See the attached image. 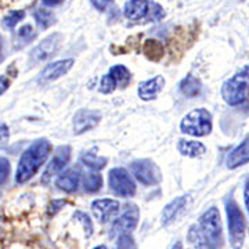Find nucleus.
<instances>
[{"mask_svg": "<svg viewBox=\"0 0 249 249\" xmlns=\"http://www.w3.org/2000/svg\"><path fill=\"white\" fill-rule=\"evenodd\" d=\"M178 150L181 155L188 157V158H198L202 157L206 148L202 142H194V140H178Z\"/></svg>", "mask_w": 249, "mask_h": 249, "instance_id": "nucleus-20", "label": "nucleus"}, {"mask_svg": "<svg viewBox=\"0 0 249 249\" xmlns=\"http://www.w3.org/2000/svg\"><path fill=\"white\" fill-rule=\"evenodd\" d=\"M172 249H184V247H183V244H181L180 241H178V242H176V244L173 245V248H172Z\"/></svg>", "mask_w": 249, "mask_h": 249, "instance_id": "nucleus-38", "label": "nucleus"}, {"mask_svg": "<svg viewBox=\"0 0 249 249\" xmlns=\"http://www.w3.org/2000/svg\"><path fill=\"white\" fill-rule=\"evenodd\" d=\"M10 175V160L4 157H0V186L7 181Z\"/></svg>", "mask_w": 249, "mask_h": 249, "instance_id": "nucleus-30", "label": "nucleus"}, {"mask_svg": "<svg viewBox=\"0 0 249 249\" xmlns=\"http://www.w3.org/2000/svg\"><path fill=\"white\" fill-rule=\"evenodd\" d=\"M90 1H91V4H93L96 9L101 10V11H103V10L107 9L108 6H109V4H111L114 0H90Z\"/></svg>", "mask_w": 249, "mask_h": 249, "instance_id": "nucleus-33", "label": "nucleus"}, {"mask_svg": "<svg viewBox=\"0 0 249 249\" xmlns=\"http://www.w3.org/2000/svg\"><path fill=\"white\" fill-rule=\"evenodd\" d=\"M35 35V31H34V28L31 27V25H24V27H21L18 29V37L22 39V40H25V42L34 39Z\"/></svg>", "mask_w": 249, "mask_h": 249, "instance_id": "nucleus-31", "label": "nucleus"}, {"mask_svg": "<svg viewBox=\"0 0 249 249\" xmlns=\"http://www.w3.org/2000/svg\"><path fill=\"white\" fill-rule=\"evenodd\" d=\"M186 205V196H178V198H175L173 201H170L169 204L163 208V212H162V224H163L165 227L170 226L172 223L178 219V216L181 213V211L184 209Z\"/></svg>", "mask_w": 249, "mask_h": 249, "instance_id": "nucleus-19", "label": "nucleus"}, {"mask_svg": "<svg viewBox=\"0 0 249 249\" xmlns=\"http://www.w3.org/2000/svg\"><path fill=\"white\" fill-rule=\"evenodd\" d=\"M130 172L144 186H155L160 181V168L150 160H137L132 162Z\"/></svg>", "mask_w": 249, "mask_h": 249, "instance_id": "nucleus-8", "label": "nucleus"}, {"mask_svg": "<svg viewBox=\"0 0 249 249\" xmlns=\"http://www.w3.org/2000/svg\"><path fill=\"white\" fill-rule=\"evenodd\" d=\"M94 249H107V247L106 245H100V247H96Z\"/></svg>", "mask_w": 249, "mask_h": 249, "instance_id": "nucleus-40", "label": "nucleus"}, {"mask_svg": "<svg viewBox=\"0 0 249 249\" xmlns=\"http://www.w3.org/2000/svg\"><path fill=\"white\" fill-rule=\"evenodd\" d=\"M62 36L61 34H53V35L47 36L43 39L39 45L31 53V58L34 62H42L49 60L50 57H53L55 52L58 50V47L61 45Z\"/></svg>", "mask_w": 249, "mask_h": 249, "instance_id": "nucleus-12", "label": "nucleus"}, {"mask_svg": "<svg viewBox=\"0 0 249 249\" xmlns=\"http://www.w3.org/2000/svg\"><path fill=\"white\" fill-rule=\"evenodd\" d=\"M103 186V178L98 173H90L83 180V188L86 193H97Z\"/></svg>", "mask_w": 249, "mask_h": 249, "instance_id": "nucleus-24", "label": "nucleus"}, {"mask_svg": "<svg viewBox=\"0 0 249 249\" xmlns=\"http://www.w3.org/2000/svg\"><path fill=\"white\" fill-rule=\"evenodd\" d=\"M249 94V65H245L232 78L223 83L222 97L229 106H240Z\"/></svg>", "mask_w": 249, "mask_h": 249, "instance_id": "nucleus-3", "label": "nucleus"}, {"mask_svg": "<svg viewBox=\"0 0 249 249\" xmlns=\"http://www.w3.org/2000/svg\"><path fill=\"white\" fill-rule=\"evenodd\" d=\"M10 80L6 76H0V94H3L6 90L9 89Z\"/></svg>", "mask_w": 249, "mask_h": 249, "instance_id": "nucleus-35", "label": "nucleus"}, {"mask_svg": "<svg viewBox=\"0 0 249 249\" xmlns=\"http://www.w3.org/2000/svg\"><path fill=\"white\" fill-rule=\"evenodd\" d=\"M181 132L194 137H204L212 132V115L205 108H196L188 112L180 124Z\"/></svg>", "mask_w": 249, "mask_h": 249, "instance_id": "nucleus-4", "label": "nucleus"}, {"mask_svg": "<svg viewBox=\"0 0 249 249\" xmlns=\"http://www.w3.org/2000/svg\"><path fill=\"white\" fill-rule=\"evenodd\" d=\"M80 162L91 170H101L106 168L108 160L106 157H100L94 152H85L80 155Z\"/></svg>", "mask_w": 249, "mask_h": 249, "instance_id": "nucleus-22", "label": "nucleus"}, {"mask_svg": "<svg viewBox=\"0 0 249 249\" xmlns=\"http://www.w3.org/2000/svg\"><path fill=\"white\" fill-rule=\"evenodd\" d=\"M226 213L229 222L230 244L234 249H241L245 240V219L240 206L232 198L226 201Z\"/></svg>", "mask_w": 249, "mask_h": 249, "instance_id": "nucleus-6", "label": "nucleus"}, {"mask_svg": "<svg viewBox=\"0 0 249 249\" xmlns=\"http://www.w3.org/2000/svg\"><path fill=\"white\" fill-rule=\"evenodd\" d=\"M139 219H140V211H139V208L133 204L129 205L127 209L114 222L109 237L111 238H115V237H119L122 234H130L137 227Z\"/></svg>", "mask_w": 249, "mask_h": 249, "instance_id": "nucleus-10", "label": "nucleus"}, {"mask_svg": "<svg viewBox=\"0 0 249 249\" xmlns=\"http://www.w3.org/2000/svg\"><path fill=\"white\" fill-rule=\"evenodd\" d=\"M80 184V172L75 168L64 170L55 180V186L65 193H75Z\"/></svg>", "mask_w": 249, "mask_h": 249, "instance_id": "nucleus-17", "label": "nucleus"}, {"mask_svg": "<svg viewBox=\"0 0 249 249\" xmlns=\"http://www.w3.org/2000/svg\"><path fill=\"white\" fill-rule=\"evenodd\" d=\"M109 188L121 196H133L136 194V183L129 172L124 168H114L108 175Z\"/></svg>", "mask_w": 249, "mask_h": 249, "instance_id": "nucleus-7", "label": "nucleus"}, {"mask_svg": "<svg viewBox=\"0 0 249 249\" xmlns=\"http://www.w3.org/2000/svg\"><path fill=\"white\" fill-rule=\"evenodd\" d=\"M64 205H65V201H62V199H55V201H53V202L50 204V206H49L50 214L52 213L55 214V212H57V211H60Z\"/></svg>", "mask_w": 249, "mask_h": 249, "instance_id": "nucleus-34", "label": "nucleus"}, {"mask_svg": "<svg viewBox=\"0 0 249 249\" xmlns=\"http://www.w3.org/2000/svg\"><path fill=\"white\" fill-rule=\"evenodd\" d=\"M201 235L204 238L206 249H220L223 245V229L220 213L217 208H209L199 217Z\"/></svg>", "mask_w": 249, "mask_h": 249, "instance_id": "nucleus-2", "label": "nucleus"}, {"mask_svg": "<svg viewBox=\"0 0 249 249\" xmlns=\"http://www.w3.org/2000/svg\"><path fill=\"white\" fill-rule=\"evenodd\" d=\"M101 119V114L94 109H79L73 116V133L82 134L94 129Z\"/></svg>", "mask_w": 249, "mask_h": 249, "instance_id": "nucleus-14", "label": "nucleus"}, {"mask_svg": "<svg viewBox=\"0 0 249 249\" xmlns=\"http://www.w3.org/2000/svg\"><path fill=\"white\" fill-rule=\"evenodd\" d=\"M115 249H137L134 238L130 234H122L118 237Z\"/></svg>", "mask_w": 249, "mask_h": 249, "instance_id": "nucleus-27", "label": "nucleus"}, {"mask_svg": "<svg viewBox=\"0 0 249 249\" xmlns=\"http://www.w3.org/2000/svg\"><path fill=\"white\" fill-rule=\"evenodd\" d=\"M187 245L188 249H206L201 231L196 224L190 227V231L187 234Z\"/></svg>", "mask_w": 249, "mask_h": 249, "instance_id": "nucleus-23", "label": "nucleus"}, {"mask_svg": "<svg viewBox=\"0 0 249 249\" xmlns=\"http://www.w3.org/2000/svg\"><path fill=\"white\" fill-rule=\"evenodd\" d=\"M124 14L132 21H140L144 18L148 21H160L165 17L163 9L152 0H127L124 7Z\"/></svg>", "mask_w": 249, "mask_h": 249, "instance_id": "nucleus-5", "label": "nucleus"}, {"mask_svg": "<svg viewBox=\"0 0 249 249\" xmlns=\"http://www.w3.org/2000/svg\"><path fill=\"white\" fill-rule=\"evenodd\" d=\"M144 53L148 55V58L151 60H160L163 55V46L160 45L158 40H147L144 45Z\"/></svg>", "mask_w": 249, "mask_h": 249, "instance_id": "nucleus-25", "label": "nucleus"}, {"mask_svg": "<svg viewBox=\"0 0 249 249\" xmlns=\"http://www.w3.org/2000/svg\"><path fill=\"white\" fill-rule=\"evenodd\" d=\"M52 151V144L47 139H39L32 142L25 151L22 152L16 173V181L22 184L32 178L40 169V166L49 158Z\"/></svg>", "mask_w": 249, "mask_h": 249, "instance_id": "nucleus-1", "label": "nucleus"}, {"mask_svg": "<svg viewBox=\"0 0 249 249\" xmlns=\"http://www.w3.org/2000/svg\"><path fill=\"white\" fill-rule=\"evenodd\" d=\"M132 80V73L124 65H115L112 67L107 75L103 76L100 83V91L108 94L112 93L116 88H126Z\"/></svg>", "mask_w": 249, "mask_h": 249, "instance_id": "nucleus-9", "label": "nucleus"}, {"mask_svg": "<svg viewBox=\"0 0 249 249\" xmlns=\"http://www.w3.org/2000/svg\"><path fill=\"white\" fill-rule=\"evenodd\" d=\"M42 1H43V4H45L46 7H54V6L62 3L64 0H42Z\"/></svg>", "mask_w": 249, "mask_h": 249, "instance_id": "nucleus-37", "label": "nucleus"}, {"mask_svg": "<svg viewBox=\"0 0 249 249\" xmlns=\"http://www.w3.org/2000/svg\"><path fill=\"white\" fill-rule=\"evenodd\" d=\"M10 137V129L7 124L4 122H0V147L4 145L6 142H9Z\"/></svg>", "mask_w": 249, "mask_h": 249, "instance_id": "nucleus-32", "label": "nucleus"}, {"mask_svg": "<svg viewBox=\"0 0 249 249\" xmlns=\"http://www.w3.org/2000/svg\"><path fill=\"white\" fill-rule=\"evenodd\" d=\"M163 86H165V79L160 75H157L152 79L144 80L139 85V89H137L139 97L144 101L154 100V98L158 97V94L163 90Z\"/></svg>", "mask_w": 249, "mask_h": 249, "instance_id": "nucleus-16", "label": "nucleus"}, {"mask_svg": "<svg viewBox=\"0 0 249 249\" xmlns=\"http://www.w3.org/2000/svg\"><path fill=\"white\" fill-rule=\"evenodd\" d=\"M202 90V83L194 75H187L184 79L180 82V91L186 97H196Z\"/></svg>", "mask_w": 249, "mask_h": 249, "instance_id": "nucleus-21", "label": "nucleus"}, {"mask_svg": "<svg viewBox=\"0 0 249 249\" xmlns=\"http://www.w3.org/2000/svg\"><path fill=\"white\" fill-rule=\"evenodd\" d=\"M75 219L78 220V222L82 223V226H83V230L86 232V235L90 237L91 235V232H93V224H91V220L89 219V216L86 213H83V212H75Z\"/></svg>", "mask_w": 249, "mask_h": 249, "instance_id": "nucleus-29", "label": "nucleus"}, {"mask_svg": "<svg viewBox=\"0 0 249 249\" xmlns=\"http://www.w3.org/2000/svg\"><path fill=\"white\" fill-rule=\"evenodd\" d=\"M73 60L72 58H67V60H60V61H54L52 64H47L45 70L40 72V82H52V80L60 79L65 73H68L70 70L73 65Z\"/></svg>", "mask_w": 249, "mask_h": 249, "instance_id": "nucleus-15", "label": "nucleus"}, {"mask_svg": "<svg viewBox=\"0 0 249 249\" xmlns=\"http://www.w3.org/2000/svg\"><path fill=\"white\" fill-rule=\"evenodd\" d=\"M71 158V147L70 145H61L60 148H57V151L54 154L53 160L49 162L45 173L42 176V183L47 184L54 176L60 175L62 169L68 165Z\"/></svg>", "mask_w": 249, "mask_h": 249, "instance_id": "nucleus-11", "label": "nucleus"}, {"mask_svg": "<svg viewBox=\"0 0 249 249\" xmlns=\"http://www.w3.org/2000/svg\"><path fill=\"white\" fill-rule=\"evenodd\" d=\"M34 17H35L36 22H37V25L40 28H46L52 27L54 24V16L52 11H49V10L46 9H37L35 11V14H34Z\"/></svg>", "mask_w": 249, "mask_h": 249, "instance_id": "nucleus-26", "label": "nucleus"}, {"mask_svg": "<svg viewBox=\"0 0 249 249\" xmlns=\"http://www.w3.org/2000/svg\"><path fill=\"white\" fill-rule=\"evenodd\" d=\"M249 162V134L227 157V168L237 169Z\"/></svg>", "mask_w": 249, "mask_h": 249, "instance_id": "nucleus-18", "label": "nucleus"}, {"mask_svg": "<svg viewBox=\"0 0 249 249\" xmlns=\"http://www.w3.org/2000/svg\"><path fill=\"white\" fill-rule=\"evenodd\" d=\"M1 55H3V39L0 36V58H1Z\"/></svg>", "mask_w": 249, "mask_h": 249, "instance_id": "nucleus-39", "label": "nucleus"}, {"mask_svg": "<svg viewBox=\"0 0 249 249\" xmlns=\"http://www.w3.org/2000/svg\"><path fill=\"white\" fill-rule=\"evenodd\" d=\"M244 199H245V206H247V211L249 213V180L245 184V190H244Z\"/></svg>", "mask_w": 249, "mask_h": 249, "instance_id": "nucleus-36", "label": "nucleus"}, {"mask_svg": "<svg viewBox=\"0 0 249 249\" xmlns=\"http://www.w3.org/2000/svg\"><path fill=\"white\" fill-rule=\"evenodd\" d=\"M119 209H121L119 202L111 198L96 199L91 202V212L100 223H108L109 220L115 219L119 213Z\"/></svg>", "mask_w": 249, "mask_h": 249, "instance_id": "nucleus-13", "label": "nucleus"}, {"mask_svg": "<svg viewBox=\"0 0 249 249\" xmlns=\"http://www.w3.org/2000/svg\"><path fill=\"white\" fill-rule=\"evenodd\" d=\"M24 17H25V13H24L22 10H14V11H10L9 16H7L6 19H4V24H6V27L14 28Z\"/></svg>", "mask_w": 249, "mask_h": 249, "instance_id": "nucleus-28", "label": "nucleus"}]
</instances>
